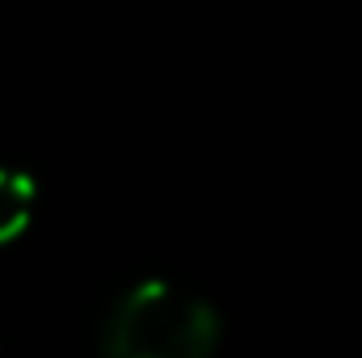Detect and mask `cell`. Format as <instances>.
<instances>
[{"label": "cell", "instance_id": "7a4b0ae2", "mask_svg": "<svg viewBox=\"0 0 362 358\" xmlns=\"http://www.w3.org/2000/svg\"><path fill=\"white\" fill-rule=\"evenodd\" d=\"M34 207H38V185H34V178H25L17 169H0V249L13 245L30 228Z\"/></svg>", "mask_w": 362, "mask_h": 358}, {"label": "cell", "instance_id": "6da1fadb", "mask_svg": "<svg viewBox=\"0 0 362 358\" xmlns=\"http://www.w3.org/2000/svg\"><path fill=\"white\" fill-rule=\"evenodd\" d=\"M215 342V308L173 282H139L105 325L110 358H211Z\"/></svg>", "mask_w": 362, "mask_h": 358}]
</instances>
